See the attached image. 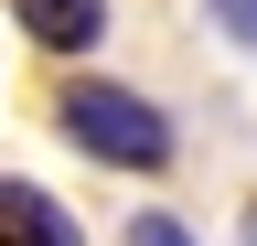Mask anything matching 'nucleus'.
Segmentation results:
<instances>
[{"instance_id": "obj_5", "label": "nucleus", "mask_w": 257, "mask_h": 246, "mask_svg": "<svg viewBox=\"0 0 257 246\" xmlns=\"http://www.w3.org/2000/svg\"><path fill=\"white\" fill-rule=\"evenodd\" d=\"M214 22H225L236 43H257V0H214Z\"/></svg>"}, {"instance_id": "obj_3", "label": "nucleus", "mask_w": 257, "mask_h": 246, "mask_svg": "<svg viewBox=\"0 0 257 246\" xmlns=\"http://www.w3.org/2000/svg\"><path fill=\"white\" fill-rule=\"evenodd\" d=\"M11 22H22L43 54H86L96 33H107V0H11Z\"/></svg>"}, {"instance_id": "obj_2", "label": "nucleus", "mask_w": 257, "mask_h": 246, "mask_svg": "<svg viewBox=\"0 0 257 246\" xmlns=\"http://www.w3.org/2000/svg\"><path fill=\"white\" fill-rule=\"evenodd\" d=\"M0 246H86V225L64 214V193H43V182L0 171Z\"/></svg>"}, {"instance_id": "obj_1", "label": "nucleus", "mask_w": 257, "mask_h": 246, "mask_svg": "<svg viewBox=\"0 0 257 246\" xmlns=\"http://www.w3.org/2000/svg\"><path fill=\"white\" fill-rule=\"evenodd\" d=\"M54 118H64V139H75L86 161H107V171H161V161H172V118H161L140 86L75 75V86L54 97Z\"/></svg>"}, {"instance_id": "obj_4", "label": "nucleus", "mask_w": 257, "mask_h": 246, "mask_svg": "<svg viewBox=\"0 0 257 246\" xmlns=\"http://www.w3.org/2000/svg\"><path fill=\"white\" fill-rule=\"evenodd\" d=\"M128 246H204L182 214H128Z\"/></svg>"}, {"instance_id": "obj_6", "label": "nucleus", "mask_w": 257, "mask_h": 246, "mask_svg": "<svg viewBox=\"0 0 257 246\" xmlns=\"http://www.w3.org/2000/svg\"><path fill=\"white\" fill-rule=\"evenodd\" d=\"M246 246H257V203H246Z\"/></svg>"}]
</instances>
